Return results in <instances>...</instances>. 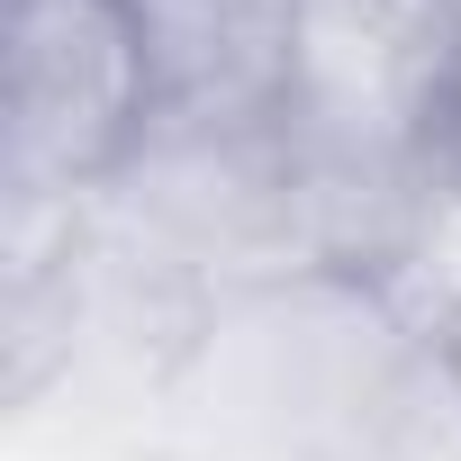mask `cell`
Here are the masks:
<instances>
[{
    "instance_id": "6da1fadb",
    "label": "cell",
    "mask_w": 461,
    "mask_h": 461,
    "mask_svg": "<svg viewBox=\"0 0 461 461\" xmlns=\"http://www.w3.org/2000/svg\"><path fill=\"white\" fill-rule=\"evenodd\" d=\"M461 118L452 0H299L281 136L317 163L425 172Z\"/></svg>"
},
{
    "instance_id": "7a4b0ae2",
    "label": "cell",
    "mask_w": 461,
    "mask_h": 461,
    "mask_svg": "<svg viewBox=\"0 0 461 461\" xmlns=\"http://www.w3.org/2000/svg\"><path fill=\"white\" fill-rule=\"evenodd\" d=\"M163 127L127 0H10L0 199H100Z\"/></svg>"
},
{
    "instance_id": "3957f363",
    "label": "cell",
    "mask_w": 461,
    "mask_h": 461,
    "mask_svg": "<svg viewBox=\"0 0 461 461\" xmlns=\"http://www.w3.org/2000/svg\"><path fill=\"white\" fill-rule=\"evenodd\" d=\"M163 127H281L299 0H127Z\"/></svg>"
},
{
    "instance_id": "277c9868",
    "label": "cell",
    "mask_w": 461,
    "mask_h": 461,
    "mask_svg": "<svg viewBox=\"0 0 461 461\" xmlns=\"http://www.w3.org/2000/svg\"><path fill=\"white\" fill-rule=\"evenodd\" d=\"M371 308L389 317V335L407 353H443L461 344V172H425L407 226H398V245L371 281Z\"/></svg>"
},
{
    "instance_id": "5b68a950",
    "label": "cell",
    "mask_w": 461,
    "mask_h": 461,
    "mask_svg": "<svg viewBox=\"0 0 461 461\" xmlns=\"http://www.w3.org/2000/svg\"><path fill=\"white\" fill-rule=\"evenodd\" d=\"M371 461H461V380L443 353H407L371 389Z\"/></svg>"
},
{
    "instance_id": "8992f818",
    "label": "cell",
    "mask_w": 461,
    "mask_h": 461,
    "mask_svg": "<svg viewBox=\"0 0 461 461\" xmlns=\"http://www.w3.org/2000/svg\"><path fill=\"white\" fill-rule=\"evenodd\" d=\"M443 172H461V118H452V136H443Z\"/></svg>"
},
{
    "instance_id": "52a82bcc",
    "label": "cell",
    "mask_w": 461,
    "mask_h": 461,
    "mask_svg": "<svg viewBox=\"0 0 461 461\" xmlns=\"http://www.w3.org/2000/svg\"><path fill=\"white\" fill-rule=\"evenodd\" d=\"M443 371H452V380H461V344H443Z\"/></svg>"
},
{
    "instance_id": "ba28073f",
    "label": "cell",
    "mask_w": 461,
    "mask_h": 461,
    "mask_svg": "<svg viewBox=\"0 0 461 461\" xmlns=\"http://www.w3.org/2000/svg\"><path fill=\"white\" fill-rule=\"evenodd\" d=\"M452 10H461V0H452Z\"/></svg>"
}]
</instances>
